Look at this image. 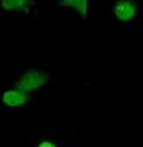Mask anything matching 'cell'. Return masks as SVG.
Wrapping results in <instances>:
<instances>
[{"label":"cell","instance_id":"obj_1","mask_svg":"<svg viewBox=\"0 0 143 147\" xmlns=\"http://www.w3.org/2000/svg\"><path fill=\"white\" fill-rule=\"evenodd\" d=\"M49 80V75L43 73V71H37V69H30V71H26L20 79L16 80V90L20 92H32V90H37V88H41L45 82Z\"/></svg>","mask_w":143,"mask_h":147},{"label":"cell","instance_id":"obj_2","mask_svg":"<svg viewBox=\"0 0 143 147\" xmlns=\"http://www.w3.org/2000/svg\"><path fill=\"white\" fill-rule=\"evenodd\" d=\"M135 14H137V6H135L133 0H118V2L114 4V16H116V20L121 22V24L130 22Z\"/></svg>","mask_w":143,"mask_h":147},{"label":"cell","instance_id":"obj_3","mask_svg":"<svg viewBox=\"0 0 143 147\" xmlns=\"http://www.w3.org/2000/svg\"><path fill=\"white\" fill-rule=\"evenodd\" d=\"M2 102L8 108H20V106H26L28 104V94L12 88V90H6L2 94Z\"/></svg>","mask_w":143,"mask_h":147},{"label":"cell","instance_id":"obj_4","mask_svg":"<svg viewBox=\"0 0 143 147\" xmlns=\"http://www.w3.org/2000/svg\"><path fill=\"white\" fill-rule=\"evenodd\" d=\"M61 6L77 10L82 18H86V14H88V0H61Z\"/></svg>","mask_w":143,"mask_h":147},{"label":"cell","instance_id":"obj_5","mask_svg":"<svg viewBox=\"0 0 143 147\" xmlns=\"http://www.w3.org/2000/svg\"><path fill=\"white\" fill-rule=\"evenodd\" d=\"M30 0H2V8L4 10H24L28 6Z\"/></svg>","mask_w":143,"mask_h":147},{"label":"cell","instance_id":"obj_6","mask_svg":"<svg viewBox=\"0 0 143 147\" xmlns=\"http://www.w3.org/2000/svg\"><path fill=\"white\" fill-rule=\"evenodd\" d=\"M37 147H57V145L53 143V141H41V143H39Z\"/></svg>","mask_w":143,"mask_h":147}]
</instances>
